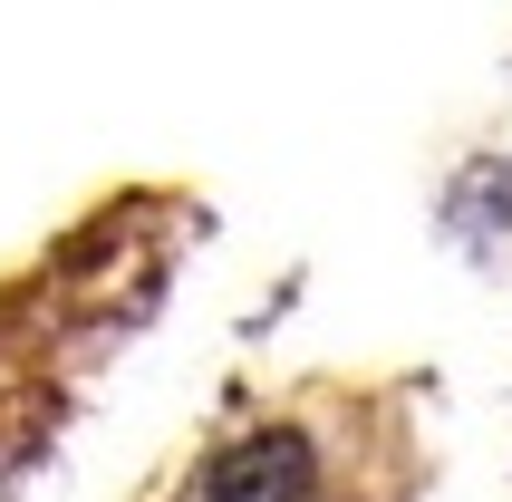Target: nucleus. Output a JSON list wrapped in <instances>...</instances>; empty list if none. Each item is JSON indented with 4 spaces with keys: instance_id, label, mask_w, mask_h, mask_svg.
<instances>
[{
    "instance_id": "nucleus-1",
    "label": "nucleus",
    "mask_w": 512,
    "mask_h": 502,
    "mask_svg": "<svg viewBox=\"0 0 512 502\" xmlns=\"http://www.w3.org/2000/svg\"><path fill=\"white\" fill-rule=\"evenodd\" d=\"M319 493V454L300 425H252L203 464V502H310Z\"/></svg>"
}]
</instances>
